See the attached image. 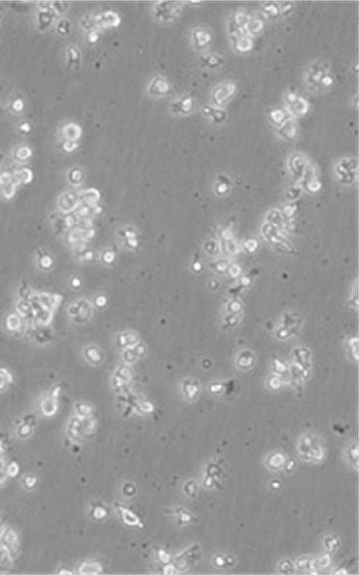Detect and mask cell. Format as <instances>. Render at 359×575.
<instances>
[{
	"mask_svg": "<svg viewBox=\"0 0 359 575\" xmlns=\"http://www.w3.org/2000/svg\"><path fill=\"white\" fill-rule=\"evenodd\" d=\"M201 58L203 64L210 69H219L225 63V58L215 53L206 54Z\"/></svg>",
	"mask_w": 359,
	"mask_h": 575,
	"instance_id": "11",
	"label": "cell"
},
{
	"mask_svg": "<svg viewBox=\"0 0 359 575\" xmlns=\"http://www.w3.org/2000/svg\"><path fill=\"white\" fill-rule=\"evenodd\" d=\"M302 83L305 91L312 96L327 93L335 84L331 61L325 58H316L310 61L302 71Z\"/></svg>",
	"mask_w": 359,
	"mask_h": 575,
	"instance_id": "1",
	"label": "cell"
},
{
	"mask_svg": "<svg viewBox=\"0 0 359 575\" xmlns=\"http://www.w3.org/2000/svg\"><path fill=\"white\" fill-rule=\"evenodd\" d=\"M257 14L264 21L282 20L280 1L263 2L259 4Z\"/></svg>",
	"mask_w": 359,
	"mask_h": 575,
	"instance_id": "5",
	"label": "cell"
},
{
	"mask_svg": "<svg viewBox=\"0 0 359 575\" xmlns=\"http://www.w3.org/2000/svg\"><path fill=\"white\" fill-rule=\"evenodd\" d=\"M203 112L206 117L211 119L213 122L217 124L223 123L228 117V112L225 108L216 107L215 105L205 106L203 109Z\"/></svg>",
	"mask_w": 359,
	"mask_h": 575,
	"instance_id": "10",
	"label": "cell"
},
{
	"mask_svg": "<svg viewBox=\"0 0 359 575\" xmlns=\"http://www.w3.org/2000/svg\"><path fill=\"white\" fill-rule=\"evenodd\" d=\"M248 10L239 8L229 14L227 21V37L232 51L238 55H246L254 50V39L247 35L244 23Z\"/></svg>",
	"mask_w": 359,
	"mask_h": 575,
	"instance_id": "2",
	"label": "cell"
},
{
	"mask_svg": "<svg viewBox=\"0 0 359 575\" xmlns=\"http://www.w3.org/2000/svg\"><path fill=\"white\" fill-rule=\"evenodd\" d=\"M350 105L353 110H357L358 109V94L355 93L350 100Z\"/></svg>",
	"mask_w": 359,
	"mask_h": 575,
	"instance_id": "13",
	"label": "cell"
},
{
	"mask_svg": "<svg viewBox=\"0 0 359 575\" xmlns=\"http://www.w3.org/2000/svg\"><path fill=\"white\" fill-rule=\"evenodd\" d=\"M289 117H290V114L287 113L283 106L271 107L266 112V119L274 130L281 125Z\"/></svg>",
	"mask_w": 359,
	"mask_h": 575,
	"instance_id": "8",
	"label": "cell"
},
{
	"mask_svg": "<svg viewBox=\"0 0 359 575\" xmlns=\"http://www.w3.org/2000/svg\"><path fill=\"white\" fill-rule=\"evenodd\" d=\"M299 128L300 127L297 119H294L290 116L274 131L280 138L287 141H290L297 137L299 132Z\"/></svg>",
	"mask_w": 359,
	"mask_h": 575,
	"instance_id": "7",
	"label": "cell"
},
{
	"mask_svg": "<svg viewBox=\"0 0 359 575\" xmlns=\"http://www.w3.org/2000/svg\"><path fill=\"white\" fill-rule=\"evenodd\" d=\"M283 108L294 119L304 118L310 112V100L300 92L294 89H287L282 95Z\"/></svg>",
	"mask_w": 359,
	"mask_h": 575,
	"instance_id": "3",
	"label": "cell"
},
{
	"mask_svg": "<svg viewBox=\"0 0 359 575\" xmlns=\"http://www.w3.org/2000/svg\"><path fill=\"white\" fill-rule=\"evenodd\" d=\"M239 86L232 79H225L215 85L211 92V100L213 105L225 108L235 98Z\"/></svg>",
	"mask_w": 359,
	"mask_h": 575,
	"instance_id": "4",
	"label": "cell"
},
{
	"mask_svg": "<svg viewBox=\"0 0 359 575\" xmlns=\"http://www.w3.org/2000/svg\"><path fill=\"white\" fill-rule=\"evenodd\" d=\"M280 12L282 20L288 18L293 14L297 8L296 3L294 1H280Z\"/></svg>",
	"mask_w": 359,
	"mask_h": 575,
	"instance_id": "12",
	"label": "cell"
},
{
	"mask_svg": "<svg viewBox=\"0 0 359 575\" xmlns=\"http://www.w3.org/2000/svg\"><path fill=\"white\" fill-rule=\"evenodd\" d=\"M265 22L259 16L257 13H248L244 28L247 35L251 38L255 39L259 37L264 30Z\"/></svg>",
	"mask_w": 359,
	"mask_h": 575,
	"instance_id": "6",
	"label": "cell"
},
{
	"mask_svg": "<svg viewBox=\"0 0 359 575\" xmlns=\"http://www.w3.org/2000/svg\"><path fill=\"white\" fill-rule=\"evenodd\" d=\"M193 40L197 49H205L211 43L213 35L208 29L196 28L193 33Z\"/></svg>",
	"mask_w": 359,
	"mask_h": 575,
	"instance_id": "9",
	"label": "cell"
}]
</instances>
